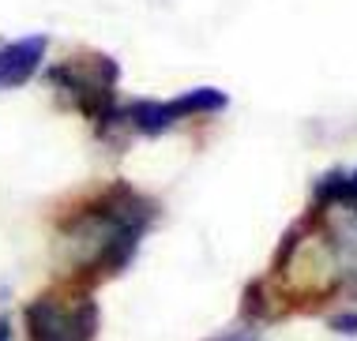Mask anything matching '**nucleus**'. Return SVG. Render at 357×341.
Wrapping results in <instances>:
<instances>
[{
	"label": "nucleus",
	"mask_w": 357,
	"mask_h": 341,
	"mask_svg": "<svg viewBox=\"0 0 357 341\" xmlns=\"http://www.w3.org/2000/svg\"><path fill=\"white\" fill-rule=\"evenodd\" d=\"M354 207L357 203V169L354 173H327L316 184V207Z\"/></svg>",
	"instance_id": "obj_6"
},
{
	"label": "nucleus",
	"mask_w": 357,
	"mask_h": 341,
	"mask_svg": "<svg viewBox=\"0 0 357 341\" xmlns=\"http://www.w3.org/2000/svg\"><path fill=\"white\" fill-rule=\"evenodd\" d=\"M26 334L31 341H94L98 304L91 296L42 292L34 304H26Z\"/></svg>",
	"instance_id": "obj_3"
},
{
	"label": "nucleus",
	"mask_w": 357,
	"mask_h": 341,
	"mask_svg": "<svg viewBox=\"0 0 357 341\" xmlns=\"http://www.w3.org/2000/svg\"><path fill=\"white\" fill-rule=\"evenodd\" d=\"M151 218H154L151 199H143L136 188H128V184H113V188H105L94 203H86L68 225H64V232L91 248L83 259V267H91V270L102 267L105 274H117V270H124L128 259L136 255Z\"/></svg>",
	"instance_id": "obj_1"
},
{
	"label": "nucleus",
	"mask_w": 357,
	"mask_h": 341,
	"mask_svg": "<svg viewBox=\"0 0 357 341\" xmlns=\"http://www.w3.org/2000/svg\"><path fill=\"white\" fill-rule=\"evenodd\" d=\"M229 97L215 90V86H196V90L173 97V102H132L124 109V120L143 135H162L173 124H181L185 116H204V113H218L226 109Z\"/></svg>",
	"instance_id": "obj_4"
},
{
	"label": "nucleus",
	"mask_w": 357,
	"mask_h": 341,
	"mask_svg": "<svg viewBox=\"0 0 357 341\" xmlns=\"http://www.w3.org/2000/svg\"><path fill=\"white\" fill-rule=\"evenodd\" d=\"M0 341H12V326H8V319H0Z\"/></svg>",
	"instance_id": "obj_7"
},
{
	"label": "nucleus",
	"mask_w": 357,
	"mask_h": 341,
	"mask_svg": "<svg viewBox=\"0 0 357 341\" xmlns=\"http://www.w3.org/2000/svg\"><path fill=\"white\" fill-rule=\"evenodd\" d=\"M117 75H121L117 61H109L105 53H86L79 61L56 64L50 72V79L94 124H105V120H124V113H117V105H113V83H117Z\"/></svg>",
	"instance_id": "obj_2"
},
{
	"label": "nucleus",
	"mask_w": 357,
	"mask_h": 341,
	"mask_svg": "<svg viewBox=\"0 0 357 341\" xmlns=\"http://www.w3.org/2000/svg\"><path fill=\"white\" fill-rule=\"evenodd\" d=\"M45 45H50L45 34H34L0 49V90H12V86H23L31 79L45 56Z\"/></svg>",
	"instance_id": "obj_5"
}]
</instances>
